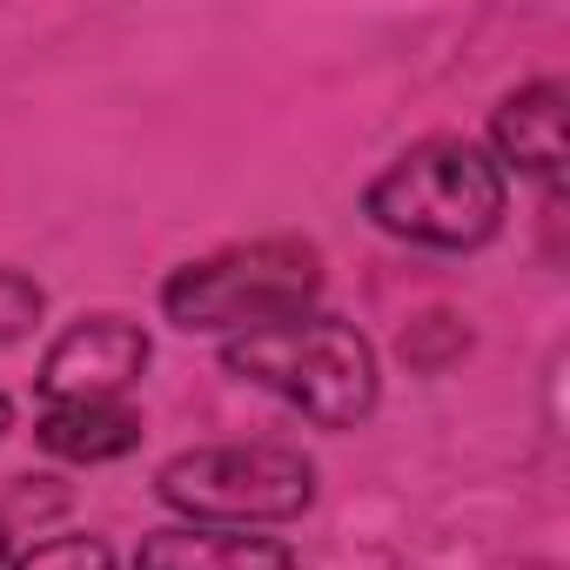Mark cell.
Returning a JSON list of instances; mask_svg holds the SVG:
<instances>
[{
	"mask_svg": "<svg viewBox=\"0 0 570 570\" xmlns=\"http://www.w3.org/2000/svg\"><path fill=\"white\" fill-rule=\"evenodd\" d=\"M8 423H14V403H8V396H0V436H8Z\"/></svg>",
	"mask_w": 570,
	"mask_h": 570,
	"instance_id": "obj_14",
	"label": "cell"
},
{
	"mask_svg": "<svg viewBox=\"0 0 570 570\" xmlns=\"http://www.w3.org/2000/svg\"><path fill=\"white\" fill-rule=\"evenodd\" d=\"M323 289V255L296 235H268L222 248L208 262H188L161 282V316L188 336H242L282 316H303Z\"/></svg>",
	"mask_w": 570,
	"mask_h": 570,
	"instance_id": "obj_3",
	"label": "cell"
},
{
	"mask_svg": "<svg viewBox=\"0 0 570 570\" xmlns=\"http://www.w3.org/2000/svg\"><path fill=\"white\" fill-rule=\"evenodd\" d=\"M41 282L21 275V268H0V343H21L35 323H41Z\"/></svg>",
	"mask_w": 570,
	"mask_h": 570,
	"instance_id": "obj_11",
	"label": "cell"
},
{
	"mask_svg": "<svg viewBox=\"0 0 570 570\" xmlns=\"http://www.w3.org/2000/svg\"><path fill=\"white\" fill-rule=\"evenodd\" d=\"M135 570H296V543L228 523H168L135 543Z\"/></svg>",
	"mask_w": 570,
	"mask_h": 570,
	"instance_id": "obj_6",
	"label": "cell"
},
{
	"mask_svg": "<svg viewBox=\"0 0 570 570\" xmlns=\"http://www.w3.org/2000/svg\"><path fill=\"white\" fill-rule=\"evenodd\" d=\"M8 570H115V550H108V537H41Z\"/></svg>",
	"mask_w": 570,
	"mask_h": 570,
	"instance_id": "obj_10",
	"label": "cell"
},
{
	"mask_svg": "<svg viewBox=\"0 0 570 570\" xmlns=\"http://www.w3.org/2000/svg\"><path fill=\"white\" fill-rule=\"evenodd\" d=\"M8 550H14V523H8V510H0V570H8Z\"/></svg>",
	"mask_w": 570,
	"mask_h": 570,
	"instance_id": "obj_13",
	"label": "cell"
},
{
	"mask_svg": "<svg viewBox=\"0 0 570 570\" xmlns=\"http://www.w3.org/2000/svg\"><path fill=\"white\" fill-rule=\"evenodd\" d=\"M222 370L268 390V396H282L289 410H303L316 430H356V423H370V410L383 396L370 336L356 323L316 316V309L228 336Z\"/></svg>",
	"mask_w": 570,
	"mask_h": 570,
	"instance_id": "obj_1",
	"label": "cell"
},
{
	"mask_svg": "<svg viewBox=\"0 0 570 570\" xmlns=\"http://www.w3.org/2000/svg\"><path fill=\"white\" fill-rule=\"evenodd\" d=\"M35 443L61 463H115L141 443V416L128 403H48L35 416Z\"/></svg>",
	"mask_w": 570,
	"mask_h": 570,
	"instance_id": "obj_8",
	"label": "cell"
},
{
	"mask_svg": "<svg viewBox=\"0 0 570 570\" xmlns=\"http://www.w3.org/2000/svg\"><path fill=\"white\" fill-rule=\"evenodd\" d=\"M403 363L410 370H423V376H443L463 350H470V330L456 323V316H443V309H430V316H416L410 330H403Z\"/></svg>",
	"mask_w": 570,
	"mask_h": 570,
	"instance_id": "obj_9",
	"label": "cell"
},
{
	"mask_svg": "<svg viewBox=\"0 0 570 570\" xmlns=\"http://www.w3.org/2000/svg\"><path fill=\"white\" fill-rule=\"evenodd\" d=\"M563 81H530L517 95L497 101L490 115V141H497V161H510L517 175L543 181L550 195L563 188Z\"/></svg>",
	"mask_w": 570,
	"mask_h": 570,
	"instance_id": "obj_7",
	"label": "cell"
},
{
	"mask_svg": "<svg viewBox=\"0 0 570 570\" xmlns=\"http://www.w3.org/2000/svg\"><path fill=\"white\" fill-rule=\"evenodd\" d=\"M363 208L383 235L396 242H423V248H483L503 215H510V188H503V168L456 141V135H436V141H416L410 155H396L370 188H363Z\"/></svg>",
	"mask_w": 570,
	"mask_h": 570,
	"instance_id": "obj_2",
	"label": "cell"
},
{
	"mask_svg": "<svg viewBox=\"0 0 570 570\" xmlns=\"http://www.w3.org/2000/svg\"><path fill=\"white\" fill-rule=\"evenodd\" d=\"M155 497L188 523H289L316 503V463L289 443H208L168 456Z\"/></svg>",
	"mask_w": 570,
	"mask_h": 570,
	"instance_id": "obj_4",
	"label": "cell"
},
{
	"mask_svg": "<svg viewBox=\"0 0 570 570\" xmlns=\"http://www.w3.org/2000/svg\"><path fill=\"white\" fill-rule=\"evenodd\" d=\"M8 503H14V517H48V510H61L68 497H61V490H35V476H14V497H8Z\"/></svg>",
	"mask_w": 570,
	"mask_h": 570,
	"instance_id": "obj_12",
	"label": "cell"
},
{
	"mask_svg": "<svg viewBox=\"0 0 570 570\" xmlns=\"http://www.w3.org/2000/svg\"><path fill=\"white\" fill-rule=\"evenodd\" d=\"M148 330L128 316H81L55 336L41 356V396L48 403H121V390L141 383L148 370Z\"/></svg>",
	"mask_w": 570,
	"mask_h": 570,
	"instance_id": "obj_5",
	"label": "cell"
}]
</instances>
